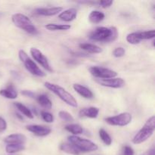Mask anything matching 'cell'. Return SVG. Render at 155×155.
<instances>
[{
    "instance_id": "obj_20",
    "label": "cell",
    "mask_w": 155,
    "mask_h": 155,
    "mask_svg": "<svg viewBox=\"0 0 155 155\" xmlns=\"http://www.w3.org/2000/svg\"><path fill=\"white\" fill-rule=\"evenodd\" d=\"M105 18V15L100 11H92L89 15V20L92 24H98Z\"/></svg>"
},
{
    "instance_id": "obj_8",
    "label": "cell",
    "mask_w": 155,
    "mask_h": 155,
    "mask_svg": "<svg viewBox=\"0 0 155 155\" xmlns=\"http://www.w3.org/2000/svg\"><path fill=\"white\" fill-rule=\"evenodd\" d=\"M90 74L94 77L98 78V80H106V79L115 78L117 76V73L108 68H101L98 66L91 67L89 69Z\"/></svg>"
},
{
    "instance_id": "obj_19",
    "label": "cell",
    "mask_w": 155,
    "mask_h": 155,
    "mask_svg": "<svg viewBox=\"0 0 155 155\" xmlns=\"http://www.w3.org/2000/svg\"><path fill=\"white\" fill-rule=\"evenodd\" d=\"M60 149L64 152L69 154L80 155L81 154V152L74 145H72L70 142H68V143H62L60 146Z\"/></svg>"
},
{
    "instance_id": "obj_18",
    "label": "cell",
    "mask_w": 155,
    "mask_h": 155,
    "mask_svg": "<svg viewBox=\"0 0 155 155\" xmlns=\"http://www.w3.org/2000/svg\"><path fill=\"white\" fill-rule=\"evenodd\" d=\"M80 48L90 54H99L102 52V49L95 44L81 43L80 44Z\"/></svg>"
},
{
    "instance_id": "obj_4",
    "label": "cell",
    "mask_w": 155,
    "mask_h": 155,
    "mask_svg": "<svg viewBox=\"0 0 155 155\" xmlns=\"http://www.w3.org/2000/svg\"><path fill=\"white\" fill-rule=\"evenodd\" d=\"M155 130V117L152 116L146 121L145 125L135 135L132 142L133 144L139 145L148 140L153 135Z\"/></svg>"
},
{
    "instance_id": "obj_23",
    "label": "cell",
    "mask_w": 155,
    "mask_h": 155,
    "mask_svg": "<svg viewBox=\"0 0 155 155\" xmlns=\"http://www.w3.org/2000/svg\"><path fill=\"white\" fill-rule=\"evenodd\" d=\"M38 103L39 105L42 106V107L45 109H51L52 107V102L51 100L48 98V97L45 95H39L36 97Z\"/></svg>"
},
{
    "instance_id": "obj_11",
    "label": "cell",
    "mask_w": 155,
    "mask_h": 155,
    "mask_svg": "<svg viewBox=\"0 0 155 155\" xmlns=\"http://www.w3.org/2000/svg\"><path fill=\"white\" fill-rule=\"evenodd\" d=\"M26 129L30 133L40 137L48 136L51 132V128L42 125H28L26 127Z\"/></svg>"
},
{
    "instance_id": "obj_12",
    "label": "cell",
    "mask_w": 155,
    "mask_h": 155,
    "mask_svg": "<svg viewBox=\"0 0 155 155\" xmlns=\"http://www.w3.org/2000/svg\"><path fill=\"white\" fill-rule=\"evenodd\" d=\"M62 7H51V8H39L35 9V14L42 16H54L62 12Z\"/></svg>"
},
{
    "instance_id": "obj_24",
    "label": "cell",
    "mask_w": 155,
    "mask_h": 155,
    "mask_svg": "<svg viewBox=\"0 0 155 155\" xmlns=\"http://www.w3.org/2000/svg\"><path fill=\"white\" fill-rule=\"evenodd\" d=\"M64 128L67 131L72 133L73 136H77V135L82 134L83 132V127H82L80 125H79V124H73L67 125Z\"/></svg>"
},
{
    "instance_id": "obj_1",
    "label": "cell",
    "mask_w": 155,
    "mask_h": 155,
    "mask_svg": "<svg viewBox=\"0 0 155 155\" xmlns=\"http://www.w3.org/2000/svg\"><path fill=\"white\" fill-rule=\"evenodd\" d=\"M118 32L116 27H98L91 32L89 35V39L97 42H114L117 39Z\"/></svg>"
},
{
    "instance_id": "obj_39",
    "label": "cell",
    "mask_w": 155,
    "mask_h": 155,
    "mask_svg": "<svg viewBox=\"0 0 155 155\" xmlns=\"http://www.w3.org/2000/svg\"><path fill=\"white\" fill-rule=\"evenodd\" d=\"M9 155H12V154H9Z\"/></svg>"
},
{
    "instance_id": "obj_7",
    "label": "cell",
    "mask_w": 155,
    "mask_h": 155,
    "mask_svg": "<svg viewBox=\"0 0 155 155\" xmlns=\"http://www.w3.org/2000/svg\"><path fill=\"white\" fill-rule=\"evenodd\" d=\"M133 117L129 112H124L116 116L109 117L105 118V122L109 125L117 126V127H125L131 123Z\"/></svg>"
},
{
    "instance_id": "obj_34",
    "label": "cell",
    "mask_w": 155,
    "mask_h": 155,
    "mask_svg": "<svg viewBox=\"0 0 155 155\" xmlns=\"http://www.w3.org/2000/svg\"><path fill=\"white\" fill-rule=\"evenodd\" d=\"M6 129H7V123L5 120L0 117V133L5 131Z\"/></svg>"
},
{
    "instance_id": "obj_28",
    "label": "cell",
    "mask_w": 155,
    "mask_h": 155,
    "mask_svg": "<svg viewBox=\"0 0 155 155\" xmlns=\"http://www.w3.org/2000/svg\"><path fill=\"white\" fill-rule=\"evenodd\" d=\"M127 41L132 45H137L141 42V41L138 38L137 35H136V32L129 33L127 36Z\"/></svg>"
},
{
    "instance_id": "obj_17",
    "label": "cell",
    "mask_w": 155,
    "mask_h": 155,
    "mask_svg": "<svg viewBox=\"0 0 155 155\" xmlns=\"http://www.w3.org/2000/svg\"><path fill=\"white\" fill-rule=\"evenodd\" d=\"M0 95L8 99H15L18 97V93L13 85H9L5 89L0 90Z\"/></svg>"
},
{
    "instance_id": "obj_35",
    "label": "cell",
    "mask_w": 155,
    "mask_h": 155,
    "mask_svg": "<svg viewBox=\"0 0 155 155\" xmlns=\"http://www.w3.org/2000/svg\"><path fill=\"white\" fill-rule=\"evenodd\" d=\"M123 155H134V151L130 146H125L123 151Z\"/></svg>"
},
{
    "instance_id": "obj_36",
    "label": "cell",
    "mask_w": 155,
    "mask_h": 155,
    "mask_svg": "<svg viewBox=\"0 0 155 155\" xmlns=\"http://www.w3.org/2000/svg\"><path fill=\"white\" fill-rule=\"evenodd\" d=\"M145 155H155V150L154 148H151V149L148 150L146 153H145Z\"/></svg>"
},
{
    "instance_id": "obj_22",
    "label": "cell",
    "mask_w": 155,
    "mask_h": 155,
    "mask_svg": "<svg viewBox=\"0 0 155 155\" xmlns=\"http://www.w3.org/2000/svg\"><path fill=\"white\" fill-rule=\"evenodd\" d=\"M14 105L17 107V109H18L23 115H24L25 117H28L29 119H33V117H34L33 114L32 113L31 110H30L28 107H26L24 104H21V103L20 102H15L14 103Z\"/></svg>"
},
{
    "instance_id": "obj_13",
    "label": "cell",
    "mask_w": 155,
    "mask_h": 155,
    "mask_svg": "<svg viewBox=\"0 0 155 155\" xmlns=\"http://www.w3.org/2000/svg\"><path fill=\"white\" fill-rule=\"evenodd\" d=\"M27 142V137L23 134L15 133V134L9 135L4 139V142L7 145L8 144H24L25 145Z\"/></svg>"
},
{
    "instance_id": "obj_10",
    "label": "cell",
    "mask_w": 155,
    "mask_h": 155,
    "mask_svg": "<svg viewBox=\"0 0 155 155\" xmlns=\"http://www.w3.org/2000/svg\"><path fill=\"white\" fill-rule=\"evenodd\" d=\"M97 83L105 87L120 89L125 86V81L122 78H110L106 80H97Z\"/></svg>"
},
{
    "instance_id": "obj_14",
    "label": "cell",
    "mask_w": 155,
    "mask_h": 155,
    "mask_svg": "<svg viewBox=\"0 0 155 155\" xmlns=\"http://www.w3.org/2000/svg\"><path fill=\"white\" fill-rule=\"evenodd\" d=\"M74 90L83 98H86V99H92L94 97L93 92L89 89V88L86 87V86L80 85L79 83H75L73 86Z\"/></svg>"
},
{
    "instance_id": "obj_40",
    "label": "cell",
    "mask_w": 155,
    "mask_h": 155,
    "mask_svg": "<svg viewBox=\"0 0 155 155\" xmlns=\"http://www.w3.org/2000/svg\"><path fill=\"white\" fill-rule=\"evenodd\" d=\"M142 155H145V154H142Z\"/></svg>"
},
{
    "instance_id": "obj_38",
    "label": "cell",
    "mask_w": 155,
    "mask_h": 155,
    "mask_svg": "<svg viewBox=\"0 0 155 155\" xmlns=\"http://www.w3.org/2000/svg\"><path fill=\"white\" fill-rule=\"evenodd\" d=\"M1 15H2V14H1V13H0V16H1Z\"/></svg>"
},
{
    "instance_id": "obj_27",
    "label": "cell",
    "mask_w": 155,
    "mask_h": 155,
    "mask_svg": "<svg viewBox=\"0 0 155 155\" xmlns=\"http://www.w3.org/2000/svg\"><path fill=\"white\" fill-rule=\"evenodd\" d=\"M98 135H99L100 139H101V141L104 142V145H107V146L111 145L112 139L106 130H104V129H100L99 131H98Z\"/></svg>"
},
{
    "instance_id": "obj_32",
    "label": "cell",
    "mask_w": 155,
    "mask_h": 155,
    "mask_svg": "<svg viewBox=\"0 0 155 155\" xmlns=\"http://www.w3.org/2000/svg\"><path fill=\"white\" fill-rule=\"evenodd\" d=\"M113 4V1H106V0H101V1L98 2V4L100 6L103 8H110Z\"/></svg>"
},
{
    "instance_id": "obj_31",
    "label": "cell",
    "mask_w": 155,
    "mask_h": 155,
    "mask_svg": "<svg viewBox=\"0 0 155 155\" xmlns=\"http://www.w3.org/2000/svg\"><path fill=\"white\" fill-rule=\"evenodd\" d=\"M126 51L123 47H117L113 51V55L116 58H121L125 55Z\"/></svg>"
},
{
    "instance_id": "obj_9",
    "label": "cell",
    "mask_w": 155,
    "mask_h": 155,
    "mask_svg": "<svg viewBox=\"0 0 155 155\" xmlns=\"http://www.w3.org/2000/svg\"><path fill=\"white\" fill-rule=\"evenodd\" d=\"M30 51V54H31V56L33 57V58L34 59V61H36L38 64H40L44 69L46 70L47 71L52 72V68H51L48 59H47V58L42 54V51H40L36 48H31Z\"/></svg>"
},
{
    "instance_id": "obj_25",
    "label": "cell",
    "mask_w": 155,
    "mask_h": 155,
    "mask_svg": "<svg viewBox=\"0 0 155 155\" xmlns=\"http://www.w3.org/2000/svg\"><path fill=\"white\" fill-rule=\"evenodd\" d=\"M136 35L140 41L143 40V39H151L154 38L155 30H145V31H139L136 32Z\"/></svg>"
},
{
    "instance_id": "obj_21",
    "label": "cell",
    "mask_w": 155,
    "mask_h": 155,
    "mask_svg": "<svg viewBox=\"0 0 155 155\" xmlns=\"http://www.w3.org/2000/svg\"><path fill=\"white\" fill-rule=\"evenodd\" d=\"M25 149V145L24 144H8L5 147V151L9 154L18 153Z\"/></svg>"
},
{
    "instance_id": "obj_30",
    "label": "cell",
    "mask_w": 155,
    "mask_h": 155,
    "mask_svg": "<svg viewBox=\"0 0 155 155\" xmlns=\"http://www.w3.org/2000/svg\"><path fill=\"white\" fill-rule=\"evenodd\" d=\"M41 117H42V120L48 123V124L54 122V116L51 113H49V112L45 111V110L41 111Z\"/></svg>"
},
{
    "instance_id": "obj_16",
    "label": "cell",
    "mask_w": 155,
    "mask_h": 155,
    "mask_svg": "<svg viewBox=\"0 0 155 155\" xmlns=\"http://www.w3.org/2000/svg\"><path fill=\"white\" fill-rule=\"evenodd\" d=\"M99 114V109L96 107H85L79 112V116L80 117H87L95 119L97 118Z\"/></svg>"
},
{
    "instance_id": "obj_6",
    "label": "cell",
    "mask_w": 155,
    "mask_h": 155,
    "mask_svg": "<svg viewBox=\"0 0 155 155\" xmlns=\"http://www.w3.org/2000/svg\"><path fill=\"white\" fill-rule=\"evenodd\" d=\"M20 60L23 62L26 69L33 75L39 77H43L45 76V74L37 66L36 63L28 57L27 53L24 50H20L18 52Z\"/></svg>"
},
{
    "instance_id": "obj_33",
    "label": "cell",
    "mask_w": 155,
    "mask_h": 155,
    "mask_svg": "<svg viewBox=\"0 0 155 155\" xmlns=\"http://www.w3.org/2000/svg\"><path fill=\"white\" fill-rule=\"evenodd\" d=\"M21 95H24V96L25 97H29V98H36V94H35L33 92H32V91H30V90L21 91Z\"/></svg>"
},
{
    "instance_id": "obj_29",
    "label": "cell",
    "mask_w": 155,
    "mask_h": 155,
    "mask_svg": "<svg viewBox=\"0 0 155 155\" xmlns=\"http://www.w3.org/2000/svg\"><path fill=\"white\" fill-rule=\"evenodd\" d=\"M59 117L63 120L67 121V122H73L74 120V118L72 115L68 112L64 111V110H61L58 113Z\"/></svg>"
},
{
    "instance_id": "obj_2",
    "label": "cell",
    "mask_w": 155,
    "mask_h": 155,
    "mask_svg": "<svg viewBox=\"0 0 155 155\" xmlns=\"http://www.w3.org/2000/svg\"><path fill=\"white\" fill-rule=\"evenodd\" d=\"M44 86L48 90L55 94L60 99H61L67 104L73 107H78V104H77V101L75 99V98L70 92H68L66 89H64L63 87L58 86V85L49 83V82H45L44 83Z\"/></svg>"
},
{
    "instance_id": "obj_5",
    "label": "cell",
    "mask_w": 155,
    "mask_h": 155,
    "mask_svg": "<svg viewBox=\"0 0 155 155\" xmlns=\"http://www.w3.org/2000/svg\"><path fill=\"white\" fill-rule=\"evenodd\" d=\"M68 139L70 143L74 145L80 152H92L97 151L98 148V145L93 142L77 136H70Z\"/></svg>"
},
{
    "instance_id": "obj_15",
    "label": "cell",
    "mask_w": 155,
    "mask_h": 155,
    "mask_svg": "<svg viewBox=\"0 0 155 155\" xmlns=\"http://www.w3.org/2000/svg\"><path fill=\"white\" fill-rule=\"evenodd\" d=\"M77 16V11L76 8H68L64 12H61L60 15H58V18H60L61 21H65V22H71L75 20Z\"/></svg>"
},
{
    "instance_id": "obj_37",
    "label": "cell",
    "mask_w": 155,
    "mask_h": 155,
    "mask_svg": "<svg viewBox=\"0 0 155 155\" xmlns=\"http://www.w3.org/2000/svg\"><path fill=\"white\" fill-rule=\"evenodd\" d=\"M12 74L14 76V77H16L17 79H19L20 77H21V76H20L19 74H18V72H15V71H12Z\"/></svg>"
},
{
    "instance_id": "obj_3",
    "label": "cell",
    "mask_w": 155,
    "mask_h": 155,
    "mask_svg": "<svg viewBox=\"0 0 155 155\" xmlns=\"http://www.w3.org/2000/svg\"><path fill=\"white\" fill-rule=\"evenodd\" d=\"M12 21L16 27L21 29L29 34L35 36L39 33L36 26L33 24L31 20L25 15L21 13L14 14L12 16Z\"/></svg>"
},
{
    "instance_id": "obj_26",
    "label": "cell",
    "mask_w": 155,
    "mask_h": 155,
    "mask_svg": "<svg viewBox=\"0 0 155 155\" xmlns=\"http://www.w3.org/2000/svg\"><path fill=\"white\" fill-rule=\"evenodd\" d=\"M45 28L51 31L56 30H68L71 29V25L69 24H48L45 26Z\"/></svg>"
}]
</instances>
